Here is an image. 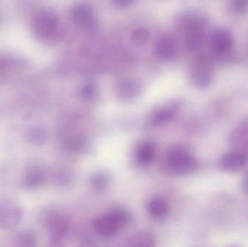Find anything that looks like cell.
Instances as JSON below:
<instances>
[{
  "mask_svg": "<svg viewBox=\"0 0 248 247\" xmlns=\"http://www.w3.org/2000/svg\"><path fill=\"white\" fill-rule=\"evenodd\" d=\"M30 29L35 39L39 42L53 43L61 36V22L56 13L52 10L39 9L31 17Z\"/></svg>",
  "mask_w": 248,
  "mask_h": 247,
  "instance_id": "1",
  "label": "cell"
},
{
  "mask_svg": "<svg viewBox=\"0 0 248 247\" xmlns=\"http://www.w3.org/2000/svg\"><path fill=\"white\" fill-rule=\"evenodd\" d=\"M129 220L128 213L117 208L100 216L95 220L94 229L99 234L106 237L116 235Z\"/></svg>",
  "mask_w": 248,
  "mask_h": 247,
  "instance_id": "2",
  "label": "cell"
},
{
  "mask_svg": "<svg viewBox=\"0 0 248 247\" xmlns=\"http://www.w3.org/2000/svg\"><path fill=\"white\" fill-rule=\"evenodd\" d=\"M167 164L173 172L178 174H190L197 167L195 158L182 149H172L169 152Z\"/></svg>",
  "mask_w": 248,
  "mask_h": 247,
  "instance_id": "3",
  "label": "cell"
},
{
  "mask_svg": "<svg viewBox=\"0 0 248 247\" xmlns=\"http://www.w3.org/2000/svg\"><path fill=\"white\" fill-rule=\"evenodd\" d=\"M23 210L18 204L7 202L0 204V227L13 229L20 225L23 218Z\"/></svg>",
  "mask_w": 248,
  "mask_h": 247,
  "instance_id": "4",
  "label": "cell"
},
{
  "mask_svg": "<svg viewBox=\"0 0 248 247\" xmlns=\"http://www.w3.org/2000/svg\"><path fill=\"white\" fill-rule=\"evenodd\" d=\"M211 45L217 52L224 53L229 52L233 46L231 32L225 28H217L211 33Z\"/></svg>",
  "mask_w": 248,
  "mask_h": 247,
  "instance_id": "5",
  "label": "cell"
},
{
  "mask_svg": "<svg viewBox=\"0 0 248 247\" xmlns=\"http://www.w3.org/2000/svg\"><path fill=\"white\" fill-rule=\"evenodd\" d=\"M46 181L45 170L39 165H30L26 168L22 177L21 183L26 189H36L43 185Z\"/></svg>",
  "mask_w": 248,
  "mask_h": 247,
  "instance_id": "6",
  "label": "cell"
},
{
  "mask_svg": "<svg viewBox=\"0 0 248 247\" xmlns=\"http://www.w3.org/2000/svg\"><path fill=\"white\" fill-rule=\"evenodd\" d=\"M74 20L77 24L86 29H92L95 26L96 17L94 10L87 4H78L72 12Z\"/></svg>",
  "mask_w": 248,
  "mask_h": 247,
  "instance_id": "7",
  "label": "cell"
},
{
  "mask_svg": "<svg viewBox=\"0 0 248 247\" xmlns=\"http://www.w3.org/2000/svg\"><path fill=\"white\" fill-rule=\"evenodd\" d=\"M203 23L200 20H192L189 22L186 28V46L191 50H195L200 47L203 38Z\"/></svg>",
  "mask_w": 248,
  "mask_h": 247,
  "instance_id": "8",
  "label": "cell"
},
{
  "mask_svg": "<svg viewBox=\"0 0 248 247\" xmlns=\"http://www.w3.org/2000/svg\"><path fill=\"white\" fill-rule=\"evenodd\" d=\"M220 164L225 171L237 172L241 171L247 165V158L242 152H229L221 158Z\"/></svg>",
  "mask_w": 248,
  "mask_h": 247,
  "instance_id": "9",
  "label": "cell"
},
{
  "mask_svg": "<svg viewBox=\"0 0 248 247\" xmlns=\"http://www.w3.org/2000/svg\"><path fill=\"white\" fill-rule=\"evenodd\" d=\"M192 81L197 87L205 88L208 87L212 81V74L209 67L204 62L197 65L192 73Z\"/></svg>",
  "mask_w": 248,
  "mask_h": 247,
  "instance_id": "10",
  "label": "cell"
},
{
  "mask_svg": "<svg viewBox=\"0 0 248 247\" xmlns=\"http://www.w3.org/2000/svg\"><path fill=\"white\" fill-rule=\"evenodd\" d=\"M23 65L21 58L10 53H0V75H5Z\"/></svg>",
  "mask_w": 248,
  "mask_h": 247,
  "instance_id": "11",
  "label": "cell"
},
{
  "mask_svg": "<svg viewBox=\"0 0 248 247\" xmlns=\"http://www.w3.org/2000/svg\"><path fill=\"white\" fill-rule=\"evenodd\" d=\"M147 209L150 216L157 220L164 218L167 216L169 211L167 203L163 199L160 197L153 199L149 203Z\"/></svg>",
  "mask_w": 248,
  "mask_h": 247,
  "instance_id": "12",
  "label": "cell"
},
{
  "mask_svg": "<svg viewBox=\"0 0 248 247\" xmlns=\"http://www.w3.org/2000/svg\"><path fill=\"white\" fill-rule=\"evenodd\" d=\"M137 161L140 164H148L154 158L155 147L153 144L149 142H144L140 144L137 150Z\"/></svg>",
  "mask_w": 248,
  "mask_h": 247,
  "instance_id": "13",
  "label": "cell"
},
{
  "mask_svg": "<svg viewBox=\"0 0 248 247\" xmlns=\"http://www.w3.org/2000/svg\"><path fill=\"white\" fill-rule=\"evenodd\" d=\"M175 44L173 41L169 36L161 38L157 42L156 51L162 58H169L174 53Z\"/></svg>",
  "mask_w": 248,
  "mask_h": 247,
  "instance_id": "14",
  "label": "cell"
},
{
  "mask_svg": "<svg viewBox=\"0 0 248 247\" xmlns=\"http://www.w3.org/2000/svg\"><path fill=\"white\" fill-rule=\"evenodd\" d=\"M15 247H36V235L30 231H23L17 233L15 239Z\"/></svg>",
  "mask_w": 248,
  "mask_h": 247,
  "instance_id": "15",
  "label": "cell"
},
{
  "mask_svg": "<svg viewBox=\"0 0 248 247\" xmlns=\"http://www.w3.org/2000/svg\"><path fill=\"white\" fill-rule=\"evenodd\" d=\"M26 138L29 143L34 145H40L46 139V132L41 126H33L28 130Z\"/></svg>",
  "mask_w": 248,
  "mask_h": 247,
  "instance_id": "16",
  "label": "cell"
},
{
  "mask_svg": "<svg viewBox=\"0 0 248 247\" xmlns=\"http://www.w3.org/2000/svg\"><path fill=\"white\" fill-rule=\"evenodd\" d=\"M154 237L148 232H143L136 235L131 240L132 247H153Z\"/></svg>",
  "mask_w": 248,
  "mask_h": 247,
  "instance_id": "17",
  "label": "cell"
},
{
  "mask_svg": "<svg viewBox=\"0 0 248 247\" xmlns=\"http://www.w3.org/2000/svg\"><path fill=\"white\" fill-rule=\"evenodd\" d=\"M147 36H148V33L147 30L144 29H139L137 30H135L134 34H133V37H134V40L137 42H144L147 39Z\"/></svg>",
  "mask_w": 248,
  "mask_h": 247,
  "instance_id": "18",
  "label": "cell"
},
{
  "mask_svg": "<svg viewBox=\"0 0 248 247\" xmlns=\"http://www.w3.org/2000/svg\"><path fill=\"white\" fill-rule=\"evenodd\" d=\"M233 9L235 10L236 12L238 13H243V12L247 10L248 7V1H234L232 3Z\"/></svg>",
  "mask_w": 248,
  "mask_h": 247,
  "instance_id": "19",
  "label": "cell"
},
{
  "mask_svg": "<svg viewBox=\"0 0 248 247\" xmlns=\"http://www.w3.org/2000/svg\"><path fill=\"white\" fill-rule=\"evenodd\" d=\"M108 182L106 177L103 175H96L94 177V180L93 181V184H94V187H98V188H103L106 185Z\"/></svg>",
  "mask_w": 248,
  "mask_h": 247,
  "instance_id": "20",
  "label": "cell"
},
{
  "mask_svg": "<svg viewBox=\"0 0 248 247\" xmlns=\"http://www.w3.org/2000/svg\"><path fill=\"white\" fill-rule=\"evenodd\" d=\"M170 116H171V113L166 110V111L160 112L159 114H157V116H156V119H157V121H159V120H160V121H163V120L169 119V117H170Z\"/></svg>",
  "mask_w": 248,
  "mask_h": 247,
  "instance_id": "21",
  "label": "cell"
},
{
  "mask_svg": "<svg viewBox=\"0 0 248 247\" xmlns=\"http://www.w3.org/2000/svg\"><path fill=\"white\" fill-rule=\"evenodd\" d=\"M243 190H244V192L248 195V171L246 173L244 178H243Z\"/></svg>",
  "mask_w": 248,
  "mask_h": 247,
  "instance_id": "22",
  "label": "cell"
},
{
  "mask_svg": "<svg viewBox=\"0 0 248 247\" xmlns=\"http://www.w3.org/2000/svg\"><path fill=\"white\" fill-rule=\"evenodd\" d=\"M238 247V246H230V247Z\"/></svg>",
  "mask_w": 248,
  "mask_h": 247,
  "instance_id": "23",
  "label": "cell"
}]
</instances>
